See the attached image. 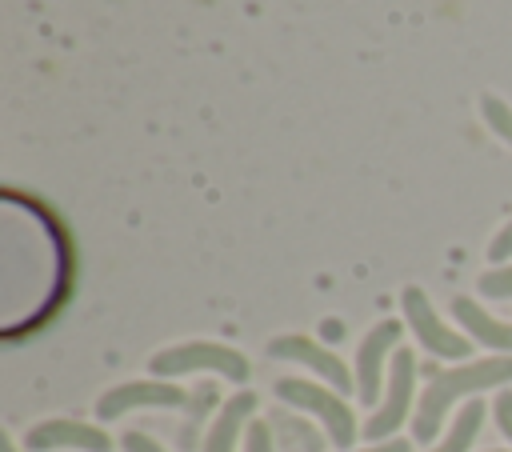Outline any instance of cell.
Wrapping results in <instances>:
<instances>
[{"label":"cell","mask_w":512,"mask_h":452,"mask_svg":"<svg viewBox=\"0 0 512 452\" xmlns=\"http://www.w3.org/2000/svg\"><path fill=\"white\" fill-rule=\"evenodd\" d=\"M500 384H512V356H484V360H472V364H456L448 372H436L420 400H416V416H412V436L416 444H428L436 440L448 408L464 396H476L484 388H500Z\"/></svg>","instance_id":"cell-1"},{"label":"cell","mask_w":512,"mask_h":452,"mask_svg":"<svg viewBox=\"0 0 512 452\" xmlns=\"http://www.w3.org/2000/svg\"><path fill=\"white\" fill-rule=\"evenodd\" d=\"M148 368L156 372V380H172V376H188V372H216L232 384H244L252 376L248 356L228 344H216V340H184V344L160 348V352H152Z\"/></svg>","instance_id":"cell-2"},{"label":"cell","mask_w":512,"mask_h":452,"mask_svg":"<svg viewBox=\"0 0 512 452\" xmlns=\"http://www.w3.org/2000/svg\"><path fill=\"white\" fill-rule=\"evenodd\" d=\"M276 396L284 400V404H292V408H304V412H312L320 424H324V432H328V440L336 444V448H352V440H356V420H352V408H348V400L336 392V388H328L324 380H300V376H284V380H276Z\"/></svg>","instance_id":"cell-3"},{"label":"cell","mask_w":512,"mask_h":452,"mask_svg":"<svg viewBox=\"0 0 512 452\" xmlns=\"http://www.w3.org/2000/svg\"><path fill=\"white\" fill-rule=\"evenodd\" d=\"M400 308H404V320H408V328L416 332V344H420L424 352H432V356H440V360H468L472 340L460 336V332H452V328L436 316V308H432V300L424 296V288L408 284V288L400 292Z\"/></svg>","instance_id":"cell-4"},{"label":"cell","mask_w":512,"mask_h":452,"mask_svg":"<svg viewBox=\"0 0 512 452\" xmlns=\"http://www.w3.org/2000/svg\"><path fill=\"white\" fill-rule=\"evenodd\" d=\"M412 392H416V356L408 348H396L388 360V388H384V404L368 416V424L360 428L368 440H392V432L408 420L412 412Z\"/></svg>","instance_id":"cell-5"},{"label":"cell","mask_w":512,"mask_h":452,"mask_svg":"<svg viewBox=\"0 0 512 452\" xmlns=\"http://www.w3.org/2000/svg\"><path fill=\"white\" fill-rule=\"evenodd\" d=\"M268 356H272V360L304 364L308 372H316V376H320L328 388H336L340 396H344V392H352V368H348L336 352H328L324 344H316L312 336H300V332L276 336V340H268Z\"/></svg>","instance_id":"cell-6"},{"label":"cell","mask_w":512,"mask_h":452,"mask_svg":"<svg viewBox=\"0 0 512 452\" xmlns=\"http://www.w3.org/2000/svg\"><path fill=\"white\" fill-rule=\"evenodd\" d=\"M400 332L404 324L400 320H380L356 348V392L364 404H376L380 400V388L384 384V360H392L396 344H400Z\"/></svg>","instance_id":"cell-7"},{"label":"cell","mask_w":512,"mask_h":452,"mask_svg":"<svg viewBox=\"0 0 512 452\" xmlns=\"http://www.w3.org/2000/svg\"><path fill=\"white\" fill-rule=\"evenodd\" d=\"M188 400V392L180 384H168V380H128V384H116L108 388L100 400H96V416L100 420H116L132 408H180Z\"/></svg>","instance_id":"cell-8"},{"label":"cell","mask_w":512,"mask_h":452,"mask_svg":"<svg viewBox=\"0 0 512 452\" xmlns=\"http://www.w3.org/2000/svg\"><path fill=\"white\" fill-rule=\"evenodd\" d=\"M24 448H32V452H60V448H72V452H108L112 448V436L104 428H96V424L52 416V420L28 428Z\"/></svg>","instance_id":"cell-9"},{"label":"cell","mask_w":512,"mask_h":452,"mask_svg":"<svg viewBox=\"0 0 512 452\" xmlns=\"http://www.w3.org/2000/svg\"><path fill=\"white\" fill-rule=\"evenodd\" d=\"M452 316L460 320V328L468 332V340H480L484 348L512 356V324H508V320H496V316L484 312L472 296H456V300H452Z\"/></svg>","instance_id":"cell-10"},{"label":"cell","mask_w":512,"mask_h":452,"mask_svg":"<svg viewBox=\"0 0 512 452\" xmlns=\"http://www.w3.org/2000/svg\"><path fill=\"white\" fill-rule=\"evenodd\" d=\"M252 412H256V392H236L224 400V408L216 412L208 436H204V452H236V440L240 432L252 424Z\"/></svg>","instance_id":"cell-11"},{"label":"cell","mask_w":512,"mask_h":452,"mask_svg":"<svg viewBox=\"0 0 512 452\" xmlns=\"http://www.w3.org/2000/svg\"><path fill=\"white\" fill-rule=\"evenodd\" d=\"M480 424H484V400H464L456 420H452V428H448V436L432 452H468L476 432H480Z\"/></svg>","instance_id":"cell-12"},{"label":"cell","mask_w":512,"mask_h":452,"mask_svg":"<svg viewBox=\"0 0 512 452\" xmlns=\"http://www.w3.org/2000/svg\"><path fill=\"white\" fill-rule=\"evenodd\" d=\"M480 116L488 120V128H492L504 144H512V104H504L500 96L484 92V96H480Z\"/></svg>","instance_id":"cell-13"},{"label":"cell","mask_w":512,"mask_h":452,"mask_svg":"<svg viewBox=\"0 0 512 452\" xmlns=\"http://www.w3.org/2000/svg\"><path fill=\"white\" fill-rule=\"evenodd\" d=\"M480 296L488 300H512V264H500L480 276Z\"/></svg>","instance_id":"cell-14"},{"label":"cell","mask_w":512,"mask_h":452,"mask_svg":"<svg viewBox=\"0 0 512 452\" xmlns=\"http://www.w3.org/2000/svg\"><path fill=\"white\" fill-rule=\"evenodd\" d=\"M244 452H276L272 448V428L264 420H252L244 428Z\"/></svg>","instance_id":"cell-15"},{"label":"cell","mask_w":512,"mask_h":452,"mask_svg":"<svg viewBox=\"0 0 512 452\" xmlns=\"http://www.w3.org/2000/svg\"><path fill=\"white\" fill-rule=\"evenodd\" d=\"M488 260H492V264H508V260H512V220L492 236V244H488Z\"/></svg>","instance_id":"cell-16"},{"label":"cell","mask_w":512,"mask_h":452,"mask_svg":"<svg viewBox=\"0 0 512 452\" xmlns=\"http://www.w3.org/2000/svg\"><path fill=\"white\" fill-rule=\"evenodd\" d=\"M492 412H496V424H500V432L512 440V392L504 388L500 396H496V404H492Z\"/></svg>","instance_id":"cell-17"},{"label":"cell","mask_w":512,"mask_h":452,"mask_svg":"<svg viewBox=\"0 0 512 452\" xmlns=\"http://www.w3.org/2000/svg\"><path fill=\"white\" fill-rule=\"evenodd\" d=\"M120 444H124V452H164V448H160L152 436H144V432H124Z\"/></svg>","instance_id":"cell-18"},{"label":"cell","mask_w":512,"mask_h":452,"mask_svg":"<svg viewBox=\"0 0 512 452\" xmlns=\"http://www.w3.org/2000/svg\"><path fill=\"white\" fill-rule=\"evenodd\" d=\"M356 452H412L408 440H384V444H372V448H356Z\"/></svg>","instance_id":"cell-19"},{"label":"cell","mask_w":512,"mask_h":452,"mask_svg":"<svg viewBox=\"0 0 512 452\" xmlns=\"http://www.w3.org/2000/svg\"><path fill=\"white\" fill-rule=\"evenodd\" d=\"M0 452H16V444H12L8 436H4V440H0Z\"/></svg>","instance_id":"cell-20"},{"label":"cell","mask_w":512,"mask_h":452,"mask_svg":"<svg viewBox=\"0 0 512 452\" xmlns=\"http://www.w3.org/2000/svg\"><path fill=\"white\" fill-rule=\"evenodd\" d=\"M492 452H508V448H492Z\"/></svg>","instance_id":"cell-21"}]
</instances>
